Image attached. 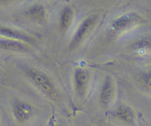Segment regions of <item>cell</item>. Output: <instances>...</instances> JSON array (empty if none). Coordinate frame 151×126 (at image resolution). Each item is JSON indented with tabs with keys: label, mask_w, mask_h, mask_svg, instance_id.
Masks as SVG:
<instances>
[{
	"label": "cell",
	"mask_w": 151,
	"mask_h": 126,
	"mask_svg": "<svg viewBox=\"0 0 151 126\" xmlns=\"http://www.w3.org/2000/svg\"><path fill=\"white\" fill-rule=\"evenodd\" d=\"M24 72L30 82L45 96L51 99L59 97L56 85L47 73L35 68H27Z\"/></svg>",
	"instance_id": "1"
},
{
	"label": "cell",
	"mask_w": 151,
	"mask_h": 126,
	"mask_svg": "<svg viewBox=\"0 0 151 126\" xmlns=\"http://www.w3.org/2000/svg\"><path fill=\"white\" fill-rule=\"evenodd\" d=\"M99 16L97 14H91L85 17L73 35L70 42L69 43V49L73 50L76 48L84 40L86 39L88 34L93 30L98 22Z\"/></svg>",
	"instance_id": "2"
},
{
	"label": "cell",
	"mask_w": 151,
	"mask_h": 126,
	"mask_svg": "<svg viewBox=\"0 0 151 126\" xmlns=\"http://www.w3.org/2000/svg\"><path fill=\"white\" fill-rule=\"evenodd\" d=\"M142 22V17L135 11H130L113 19L110 24V31L118 34L138 25Z\"/></svg>",
	"instance_id": "3"
},
{
	"label": "cell",
	"mask_w": 151,
	"mask_h": 126,
	"mask_svg": "<svg viewBox=\"0 0 151 126\" xmlns=\"http://www.w3.org/2000/svg\"><path fill=\"white\" fill-rule=\"evenodd\" d=\"M11 112L14 120L19 124H24L34 115V108L29 102L16 99L11 105Z\"/></svg>",
	"instance_id": "4"
},
{
	"label": "cell",
	"mask_w": 151,
	"mask_h": 126,
	"mask_svg": "<svg viewBox=\"0 0 151 126\" xmlns=\"http://www.w3.org/2000/svg\"><path fill=\"white\" fill-rule=\"evenodd\" d=\"M0 36L5 39L23 42L29 45H34L36 42V38L27 33L2 24H0Z\"/></svg>",
	"instance_id": "5"
},
{
	"label": "cell",
	"mask_w": 151,
	"mask_h": 126,
	"mask_svg": "<svg viewBox=\"0 0 151 126\" xmlns=\"http://www.w3.org/2000/svg\"><path fill=\"white\" fill-rule=\"evenodd\" d=\"M90 80V73L84 68H76L74 71L73 81L76 92L80 97H83L88 88Z\"/></svg>",
	"instance_id": "6"
},
{
	"label": "cell",
	"mask_w": 151,
	"mask_h": 126,
	"mask_svg": "<svg viewBox=\"0 0 151 126\" xmlns=\"http://www.w3.org/2000/svg\"><path fill=\"white\" fill-rule=\"evenodd\" d=\"M0 50L17 52V53H28L31 51L32 48L30 47V45L23 42L0 38Z\"/></svg>",
	"instance_id": "7"
},
{
	"label": "cell",
	"mask_w": 151,
	"mask_h": 126,
	"mask_svg": "<svg viewBox=\"0 0 151 126\" xmlns=\"http://www.w3.org/2000/svg\"><path fill=\"white\" fill-rule=\"evenodd\" d=\"M113 115L117 120L126 124H133L136 119L134 110L125 104H122L117 107L113 111Z\"/></svg>",
	"instance_id": "8"
},
{
	"label": "cell",
	"mask_w": 151,
	"mask_h": 126,
	"mask_svg": "<svg viewBox=\"0 0 151 126\" xmlns=\"http://www.w3.org/2000/svg\"><path fill=\"white\" fill-rule=\"evenodd\" d=\"M114 92H115V88H114L113 79L110 76H106L100 90L99 99L101 103L105 106L108 105L113 99Z\"/></svg>",
	"instance_id": "9"
},
{
	"label": "cell",
	"mask_w": 151,
	"mask_h": 126,
	"mask_svg": "<svg viewBox=\"0 0 151 126\" xmlns=\"http://www.w3.org/2000/svg\"><path fill=\"white\" fill-rule=\"evenodd\" d=\"M26 15L33 21L38 23H42L46 20L47 11L42 4L36 3L29 7L25 12Z\"/></svg>",
	"instance_id": "10"
},
{
	"label": "cell",
	"mask_w": 151,
	"mask_h": 126,
	"mask_svg": "<svg viewBox=\"0 0 151 126\" xmlns=\"http://www.w3.org/2000/svg\"><path fill=\"white\" fill-rule=\"evenodd\" d=\"M74 18L73 9L70 6H65L59 14V27L61 30L65 32L69 29Z\"/></svg>",
	"instance_id": "11"
},
{
	"label": "cell",
	"mask_w": 151,
	"mask_h": 126,
	"mask_svg": "<svg viewBox=\"0 0 151 126\" xmlns=\"http://www.w3.org/2000/svg\"><path fill=\"white\" fill-rule=\"evenodd\" d=\"M133 50H137L139 53H145L151 50V39L142 38L138 40L132 45Z\"/></svg>",
	"instance_id": "12"
},
{
	"label": "cell",
	"mask_w": 151,
	"mask_h": 126,
	"mask_svg": "<svg viewBox=\"0 0 151 126\" xmlns=\"http://www.w3.org/2000/svg\"><path fill=\"white\" fill-rule=\"evenodd\" d=\"M139 82L145 90L151 91V69L144 72L139 76Z\"/></svg>",
	"instance_id": "13"
},
{
	"label": "cell",
	"mask_w": 151,
	"mask_h": 126,
	"mask_svg": "<svg viewBox=\"0 0 151 126\" xmlns=\"http://www.w3.org/2000/svg\"><path fill=\"white\" fill-rule=\"evenodd\" d=\"M56 126H65V125H56Z\"/></svg>",
	"instance_id": "14"
}]
</instances>
